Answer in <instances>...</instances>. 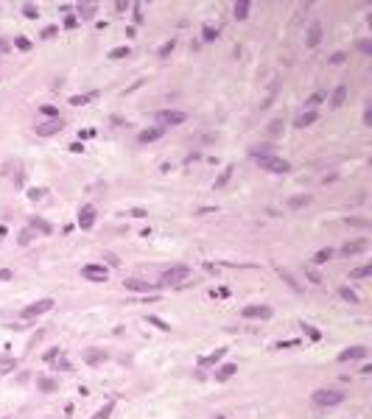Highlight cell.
Segmentation results:
<instances>
[{
  "instance_id": "6da1fadb",
  "label": "cell",
  "mask_w": 372,
  "mask_h": 419,
  "mask_svg": "<svg viewBox=\"0 0 372 419\" xmlns=\"http://www.w3.org/2000/svg\"><path fill=\"white\" fill-rule=\"evenodd\" d=\"M347 394L341 391V388H316V391L311 394L313 405H322V408H333V405H341L344 402Z\"/></svg>"
},
{
  "instance_id": "7a4b0ae2",
  "label": "cell",
  "mask_w": 372,
  "mask_h": 419,
  "mask_svg": "<svg viewBox=\"0 0 372 419\" xmlns=\"http://www.w3.org/2000/svg\"><path fill=\"white\" fill-rule=\"evenodd\" d=\"M191 265H171L160 274V288H168V285H182L188 277H191Z\"/></svg>"
},
{
  "instance_id": "3957f363",
  "label": "cell",
  "mask_w": 372,
  "mask_h": 419,
  "mask_svg": "<svg viewBox=\"0 0 372 419\" xmlns=\"http://www.w3.org/2000/svg\"><path fill=\"white\" fill-rule=\"evenodd\" d=\"M258 165H260L266 173H288V171H291V162H288V160H283V157H274V154L258 157Z\"/></svg>"
},
{
  "instance_id": "277c9868",
  "label": "cell",
  "mask_w": 372,
  "mask_h": 419,
  "mask_svg": "<svg viewBox=\"0 0 372 419\" xmlns=\"http://www.w3.org/2000/svg\"><path fill=\"white\" fill-rule=\"evenodd\" d=\"M188 120V115L179 109H163L157 112V126L160 129H171V126H179V123H185Z\"/></svg>"
},
{
  "instance_id": "5b68a950",
  "label": "cell",
  "mask_w": 372,
  "mask_h": 419,
  "mask_svg": "<svg viewBox=\"0 0 372 419\" xmlns=\"http://www.w3.org/2000/svg\"><path fill=\"white\" fill-rule=\"evenodd\" d=\"M53 305H56V302H53L51 296H45V299H36V302H31L28 308H23V319H36V316H42V313H48Z\"/></svg>"
},
{
  "instance_id": "8992f818",
  "label": "cell",
  "mask_w": 372,
  "mask_h": 419,
  "mask_svg": "<svg viewBox=\"0 0 372 419\" xmlns=\"http://www.w3.org/2000/svg\"><path fill=\"white\" fill-rule=\"evenodd\" d=\"M123 285H126V291H135V293H157L160 291V285H151L146 280H135V277H126Z\"/></svg>"
},
{
  "instance_id": "52a82bcc",
  "label": "cell",
  "mask_w": 372,
  "mask_h": 419,
  "mask_svg": "<svg viewBox=\"0 0 372 419\" xmlns=\"http://www.w3.org/2000/svg\"><path fill=\"white\" fill-rule=\"evenodd\" d=\"M62 126H65L62 118H51V120H45V123H39L34 131H36V137H53L56 131H62Z\"/></svg>"
},
{
  "instance_id": "ba28073f",
  "label": "cell",
  "mask_w": 372,
  "mask_h": 419,
  "mask_svg": "<svg viewBox=\"0 0 372 419\" xmlns=\"http://www.w3.org/2000/svg\"><path fill=\"white\" fill-rule=\"evenodd\" d=\"M367 358V347H361V344H355V347H347V350L338 352V363H350V360H361Z\"/></svg>"
},
{
  "instance_id": "9c48e42d",
  "label": "cell",
  "mask_w": 372,
  "mask_h": 419,
  "mask_svg": "<svg viewBox=\"0 0 372 419\" xmlns=\"http://www.w3.org/2000/svg\"><path fill=\"white\" fill-rule=\"evenodd\" d=\"M271 313H274V310L269 308V305H246V308L241 310L243 319H271Z\"/></svg>"
},
{
  "instance_id": "30bf717a",
  "label": "cell",
  "mask_w": 372,
  "mask_h": 419,
  "mask_svg": "<svg viewBox=\"0 0 372 419\" xmlns=\"http://www.w3.org/2000/svg\"><path fill=\"white\" fill-rule=\"evenodd\" d=\"M93 224H96V207L81 204L78 207V226H81V229H93Z\"/></svg>"
},
{
  "instance_id": "8fae6325",
  "label": "cell",
  "mask_w": 372,
  "mask_h": 419,
  "mask_svg": "<svg viewBox=\"0 0 372 419\" xmlns=\"http://www.w3.org/2000/svg\"><path fill=\"white\" fill-rule=\"evenodd\" d=\"M81 277L93 280V283H106L109 271H106L104 265H84V268H81Z\"/></svg>"
},
{
  "instance_id": "7c38bea8",
  "label": "cell",
  "mask_w": 372,
  "mask_h": 419,
  "mask_svg": "<svg viewBox=\"0 0 372 419\" xmlns=\"http://www.w3.org/2000/svg\"><path fill=\"white\" fill-rule=\"evenodd\" d=\"M322 42V23L319 20H313L311 26H308V36H305V45L308 48H316Z\"/></svg>"
},
{
  "instance_id": "4fadbf2b",
  "label": "cell",
  "mask_w": 372,
  "mask_h": 419,
  "mask_svg": "<svg viewBox=\"0 0 372 419\" xmlns=\"http://www.w3.org/2000/svg\"><path fill=\"white\" fill-rule=\"evenodd\" d=\"M370 249V243L367 240H353V243H344L341 246V255L344 257H353V255H361V252H367Z\"/></svg>"
},
{
  "instance_id": "5bb4252c",
  "label": "cell",
  "mask_w": 372,
  "mask_h": 419,
  "mask_svg": "<svg viewBox=\"0 0 372 419\" xmlns=\"http://www.w3.org/2000/svg\"><path fill=\"white\" fill-rule=\"evenodd\" d=\"M313 123H316V109H313V112H305L303 109L294 118V129H308V126H313Z\"/></svg>"
},
{
  "instance_id": "9a60e30c",
  "label": "cell",
  "mask_w": 372,
  "mask_h": 419,
  "mask_svg": "<svg viewBox=\"0 0 372 419\" xmlns=\"http://www.w3.org/2000/svg\"><path fill=\"white\" fill-rule=\"evenodd\" d=\"M344 101H347V84H338L336 90H333V95H330V109L344 106Z\"/></svg>"
},
{
  "instance_id": "2e32d148",
  "label": "cell",
  "mask_w": 372,
  "mask_h": 419,
  "mask_svg": "<svg viewBox=\"0 0 372 419\" xmlns=\"http://www.w3.org/2000/svg\"><path fill=\"white\" fill-rule=\"evenodd\" d=\"M235 372H238V363H224V366H218L216 369V383H227Z\"/></svg>"
},
{
  "instance_id": "e0dca14e",
  "label": "cell",
  "mask_w": 372,
  "mask_h": 419,
  "mask_svg": "<svg viewBox=\"0 0 372 419\" xmlns=\"http://www.w3.org/2000/svg\"><path fill=\"white\" fill-rule=\"evenodd\" d=\"M163 134H165V129L154 126V129H143V131L137 134V140H140V143H154V140H160Z\"/></svg>"
},
{
  "instance_id": "ac0fdd59",
  "label": "cell",
  "mask_w": 372,
  "mask_h": 419,
  "mask_svg": "<svg viewBox=\"0 0 372 419\" xmlns=\"http://www.w3.org/2000/svg\"><path fill=\"white\" fill-rule=\"evenodd\" d=\"M84 360L90 363V366H98V363H104V360H106V352L96 350V347H90V350L84 352Z\"/></svg>"
},
{
  "instance_id": "d6986e66",
  "label": "cell",
  "mask_w": 372,
  "mask_h": 419,
  "mask_svg": "<svg viewBox=\"0 0 372 419\" xmlns=\"http://www.w3.org/2000/svg\"><path fill=\"white\" fill-rule=\"evenodd\" d=\"M277 274H280V277H283V280H286L288 285H291V291L294 293H303V285L297 283V277L291 271H288V268H283V265H280V268H277Z\"/></svg>"
},
{
  "instance_id": "ffe728a7",
  "label": "cell",
  "mask_w": 372,
  "mask_h": 419,
  "mask_svg": "<svg viewBox=\"0 0 372 419\" xmlns=\"http://www.w3.org/2000/svg\"><path fill=\"white\" fill-rule=\"evenodd\" d=\"M249 9H252V3H249V0H238V3L233 6L235 20H246V17H249Z\"/></svg>"
},
{
  "instance_id": "44dd1931",
  "label": "cell",
  "mask_w": 372,
  "mask_h": 419,
  "mask_svg": "<svg viewBox=\"0 0 372 419\" xmlns=\"http://www.w3.org/2000/svg\"><path fill=\"white\" fill-rule=\"evenodd\" d=\"M28 226H31L34 232H39V235H51V232H53V226H51V224H45L42 218H31Z\"/></svg>"
},
{
  "instance_id": "7402d4cb",
  "label": "cell",
  "mask_w": 372,
  "mask_h": 419,
  "mask_svg": "<svg viewBox=\"0 0 372 419\" xmlns=\"http://www.w3.org/2000/svg\"><path fill=\"white\" fill-rule=\"evenodd\" d=\"M96 11H98V3H81V6H78V17H81V20H93V17H96Z\"/></svg>"
},
{
  "instance_id": "603a6c76",
  "label": "cell",
  "mask_w": 372,
  "mask_h": 419,
  "mask_svg": "<svg viewBox=\"0 0 372 419\" xmlns=\"http://www.w3.org/2000/svg\"><path fill=\"white\" fill-rule=\"evenodd\" d=\"M330 260H333V249H319V252H316V255H313V263L316 265H325V263H330Z\"/></svg>"
},
{
  "instance_id": "cb8c5ba5",
  "label": "cell",
  "mask_w": 372,
  "mask_h": 419,
  "mask_svg": "<svg viewBox=\"0 0 372 419\" xmlns=\"http://www.w3.org/2000/svg\"><path fill=\"white\" fill-rule=\"evenodd\" d=\"M224 355H227V350L221 347V350H216V352H210V355H204L199 363H202V366H210V363H218V360L224 358Z\"/></svg>"
},
{
  "instance_id": "d4e9b609",
  "label": "cell",
  "mask_w": 372,
  "mask_h": 419,
  "mask_svg": "<svg viewBox=\"0 0 372 419\" xmlns=\"http://www.w3.org/2000/svg\"><path fill=\"white\" fill-rule=\"evenodd\" d=\"M112 411H115V400H109L104 408H98L96 414H93V419H109L112 417Z\"/></svg>"
},
{
  "instance_id": "484cf974",
  "label": "cell",
  "mask_w": 372,
  "mask_h": 419,
  "mask_svg": "<svg viewBox=\"0 0 372 419\" xmlns=\"http://www.w3.org/2000/svg\"><path fill=\"white\" fill-rule=\"evenodd\" d=\"M372 274V263H367V265H358V268H353V271H350V277H353V280H364V277H370Z\"/></svg>"
},
{
  "instance_id": "4316f807",
  "label": "cell",
  "mask_w": 372,
  "mask_h": 419,
  "mask_svg": "<svg viewBox=\"0 0 372 419\" xmlns=\"http://www.w3.org/2000/svg\"><path fill=\"white\" fill-rule=\"evenodd\" d=\"M202 39H204V42H216V39H218V28L216 26H204V28H202Z\"/></svg>"
},
{
  "instance_id": "83f0119b",
  "label": "cell",
  "mask_w": 372,
  "mask_h": 419,
  "mask_svg": "<svg viewBox=\"0 0 372 419\" xmlns=\"http://www.w3.org/2000/svg\"><path fill=\"white\" fill-rule=\"evenodd\" d=\"M129 53H132V48H129V45H121V48H112V51H109V59H126V56H129Z\"/></svg>"
},
{
  "instance_id": "f1b7e54d",
  "label": "cell",
  "mask_w": 372,
  "mask_h": 419,
  "mask_svg": "<svg viewBox=\"0 0 372 419\" xmlns=\"http://www.w3.org/2000/svg\"><path fill=\"white\" fill-rule=\"evenodd\" d=\"M36 386H39L42 391H56V380H53V377H36Z\"/></svg>"
},
{
  "instance_id": "f546056e",
  "label": "cell",
  "mask_w": 372,
  "mask_h": 419,
  "mask_svg": "<svg viewBox=\"0 0 372 419\" xmlns=\"http://www.w3.org/2000/svg\"><path fill=\"white\" fill-rule=\"evenodd\" d=\"M338 296H341V299H347L350 305H358V296H355V291H350L347 285H341V288H338Z\"/></svg>"
},
{
  "instance_id": "4dcf8cb0",
  "label": "cell",
  "mask_w": 372,
  "mask_h": 419,
  "mask_svg": "<svg viewBox=\"0 0 372 419\" xmlns=\"http://www.w3.org/2000/svg\"><path fill=\"white\" fill-rule=\"evenodd\" d=\"M322 101H325V95H322V93H313L311 98L305 101V112H313V106H319Z\"/></svg>"
},
{
  "instance_id": "1f68e13d",
  "label": "cell",
  "mask_w": 372,
  "mask_h": 419,
  "mask_svg": "<svg viewBox=\"0 0 372 419\" xmlns=\"http://www.w3.org/2000/svg\"><path fill=\"white\" fill-rule=\"evenodd\" d=\"M53 369H56V372H70L73 366H70V360L65 358V355H59V358L53 360Z\"/></svg>"
},
{
  "instance_id": "d6a6232c",
  "label": "cell",
  "mask_w": 372,
  "mask_h": 419,
  "mask_svg": "<svg viewBox=\"0 0 372 419\" xmlns=\"http://www.w3.org/2000/svg\"><path fill=\"white\" fill-rule=\"evenodd\" d=\"M311 204V196H294L291 201H288V207H294V210H300V207H308Z\"/></svg>"
},
{
  "instance_id": "836d02e7",
  "label": "cell",
  "mask_w": 372,
  "mask_h": 419,
  "mask_svg": "<svg viewBox=\"0 0 372 419\" xmlns=\"http://www.w3.org/2000/svg\"><path fill=\"white\" fill-rule=\"evenodd\" d=\"M230 176H233V165H227L224 171H221V176L216 179V188H224L227 182H230Z\"/></svg>"
},
{
  "instance_id": "e575fe53",
  "label": "cell",
  "mask_w": 372,
  "mask_h": 419,
  "mask_svg": "<svg viewBox=\"0 0 372 419\" xmlns=\"http://www.w3.org/2000/svg\"><path fill=\"white\" fill-rule=\"evenodd\" d=\"M23 14H26L28 20H36L39 17V9H36L34 3H23Z\"/></svg>"
},
{
  "instance_id": "d590c367",
  "label": "cell",
  "mask_w": 372,
  "mask_h": 419,
  "mask_svg": "<svg viewBox=\"0 0 372 419\" xmlns=\"http://www.w3.org/2000/svg\"><path fill=\"white\" fill-rule=\"evenodd\" d=\"M39 112H42L45 118L51 120V118H59V109L56 106H51V103H45V106H39Z\"/></svg>"
},
{
  "instance_id": "8d00e7d4",
  "label": "cell",
  "mask_w": 372,
  "mask_h": 419,
  "mask_svg": "<svg viewBox=\"0 0 372 419\" xmlns=\"http://www.w3.org/2000/svg\"><path fill=\"white\" fill-rule=\"evenodd\" d=\"M31 238H34V229L28 226V229L20 232V240H17V243H20V246H28V243H31Z\"/></svg>"
},
{
  "instance_id": "74e56055",
  "label": "cell",
  "mask_w": 372,
  "mask_h": 419,
  "mask_svg": "<svg viewBox=\"0 0 372 419\" xmlns=\"http://www.w3.org/2000/svg\"><path fill=\"white\" fill-rule=\"evenodd\" d=\"M17 366V360L14 358H6V360H0V375H6V372H11V369Z\"/></svg>"
},
{
  "instance_id": "f35d334b",
  "label": "cell",
  "mask_w": 372,
  "mask_h": 419,
  "mask_svg": "<svg viewBox=\"0 0 372 419\" xmlns=\"http://www.w3.org/2000/svg\"><path fill=\"white\" fill-rule=\"evenodd\" d=\"M280 131H283V120L277 118V120H271V123H269V134H271V137H277Z\"/></svg>"
},
{
  "instance_id": "ab89813d",
  "label": "cell",
  "mask_w": 372,
  "mask_h": 419,
  "mask_svg": "<svg viewBox=\"0 0 372 419\" xmlns=\"http://www.w3.org/2000/svg\"><path fill=\"white\" fill-rule=\"evenodd\" d=\"M148 324H154V327H160V330H165V333H168V330H171V324H168V322H163V319H157V316H148Z\"/></svg>"
},
{
  "instance_id": "60d3db41",
  "label": "cell",
  "mask_w": 372,
  "mask_h": 419,
  "mask_svg": "<svg viewBox=\"0 0 372 419\" xmlns=\"http://www.w3.org/2000/svg\"><path fill=\"white\" fill-rule=\"evenodd\" d=\"M173 48H176V39H168V42H165L163 48H160V56H163V59H165V56H171Z\"/></svg>"
},
{
  "instance_id": "b9f144b4",
  "label": "cell",
  "mask_w": 372,
  "mask_h": 419,
  "mask_svg": "<svg viewBox=\"0 0 372 419\" xmlns=\"http://www.w3.org/2000/svg\"><path fill=\"white\" fill-rule=\"evenodd\" d=\"M249 154L255 157V160H258V157H266V154H271V148H269V146H255V148L249 151Z\"/></svg>"
},
{
  "instance_id": "7bdbcfd3",
  "label": "cell",
  "mask_w": 372,
  "mask_h": 419,
  "mask_svg": "<svg viewBox=\"0 0 372 419\" xmlns=\"http://www.w3.org/2000/svg\"><path fill=\"white\" fill-rule=\"evenodd\" d=\"M14 45H17L20 51H31V39H26V36H17V39H14Z\"/></svg>"
},
{
  "instance_id": "ee69618b",
  "label": "cell",
  "mask_w": 372,
  "mask_h": 419,
  "mask_svg": "<svg viewBox=\"0 0 372 419\" xmlns=\"http://www.w3.org/2000/svg\"><path fill=\"white\" fill-rule=\"evenodd\" d=\"M303 330H305V333H308V335H311L313 341H319V338H322V333H319V330H316V327H311V324H303Z\"/></svg>"
},
{
  "instance_id": "f6af8a7d",
  "label": "cell",
  "mask_w": 372,
  "mask_h": 419,
  "mask_svg": "<svg viewBox=\"0 0 372 419\" xmlns=\"http://www.w3.org/2000/svg\"><path fill=\"white\" fill-rule=\"evenodd\" d=\"M87 101H90V95H73V98H70V103H73V106H84Z\"/></svg>"
},
{
  "instance_id": "bcb514c9",
  "label": "cell",
  "mask_w": 372,
  "mask_h": 419,
  "mask_svg": "<svg viewBox=\"0 0 372 419\" xmlns=\"http://www.w3.org/2000/svg\"><path fill=\"white\" fill-rule=\"evenodd\" d=\"M364 123L372 126V103H364Z\"/></svg>"
},
{
  "instance_id": "7dc6e473",
  "label": "cell",
  "mask_w": 372,
  "mask_h": 419,
  "mask_svg": "<svg viewBox=\"0 0 372 419\" xmlns=\"http://www.w3.org/2000/svg\"><path fill=\"white\" fill-rule=\"evenodd\" d=\"M59 355H65V352H62V350H48V352H45V360H48V363H53Z\"/></svg>"
},
{
  "instance_id": "c3c4849f",
  "label": "cell",
  "mask_w": 372,
  "mask_h": 419,
  "mask_svg": "<svg viewBox=\"0 0 372 419\" xmlns=\"http://www.w3.org/2000/svg\"><path fill=\"white\" fill-rule=\"evenodd\" d=\"M358 51L370 56V53H372V42H370V39H361V42H358Z\"/></svg>"
},
{
  "instance_id": "681fc988",
  "label": "cell",
  "mask_w": 372,
  "mask_h": 419,
  "mask_svg": "<svg viewBox=\"0 0 372 419\" xmlns=\"http://www.w3.org/2000/svg\"><path fill=\"white\" fill-rule=\"evenodd\" d=\"M56 34H59V28H56V26H48V28L42 31V39H51V36H56Z\"/></svg>"
},
{
  "instance_id": "f907efd6",
  "label": "cell",
  "mask_w": 372,
  "mask_h": 419,
  "mask_svg": "<svg viewBox=\"0 0 372 419\" xmlns=\"http://www.w3.org/2000/svg\"><path fill=\"white\" fill-rule=\"evenodd\" d=\"M45 196V190L42 188H34V190H28V198H31V201H36V198H42Z\"/></svg>"
},
{
  "instance_id": "816d5d0a",
  "label": "cell",
  "mask_w": 372,
  "mask_h": 419,
  "mask_svg": "<svg viewBox=\"0 0 372 419\" xmlns=\"http://www.w3.org/2000/svg\"><path fill=\"white\" fill-rule=\"evenodd\" d=\"M0 280H3V283H11V280H14V271H9V268H0Z\"/></svg>"
},
{
  "instance_id": "f5cc1de1",
  "label": "cell",
  "mask_w": 372,
  "mask_h": 419,
  "mask_svg": "<svg viewBox=\"0 0 372 419\" xmlns=\"http://www.w3.org/2000/svg\"><path fill=\"white\" fill-rule=\"evenodd\" d=\"M104 257H106V263H109V265H112V268H118V265H121V260H118V257H115V255H112V252H106V255H104Z\"/></svg>"
},
{
  "instance_id": "db71d44e",
  "label": "cell",
  "mask_w": 372,
  "mask_h": 419,
  "mask_svg": "<svg viewBox=\"0 0 372 419\" xmlns=\"http://www.w3.org/2000/svg\"><path fill=\"white\" fill-rule=\"evenodd\" d=\"M347 224H353V226H370V221H364V218H347Z\"/></svg>"
},
{
  "instance_id": "11a10c76",
  "label": "cell",
  "mask_w": 372,
  "mask_h": 419,
  "mask_svg": "<svg viewBox=\"0 0 372 419\" xmlns=\"http://www.w3.org/2000/svg\"><path fill=\"white\" fill-rule=\"evenodd\" d=\"M344 59H347L344 53H333V56H330V64H341Z\"/></svg>"
},
{
  "instance_id": "9f6ffc18",
  "label": "cell",
  "mask_w": 372,
  "mask_h": 419,
  "mask_svg": "<svg viewBox=\"0 0 372 419\" xmlns=\"http://www.w3.org/2000/svg\"><path fill=\"white\" fill-rule=\"evenodd\" d=\"M9 48H11V42H9V39H0V53H6Z\"/></svg>"
},
{
  "instance_id": "6f0895ef",
  "label": "cell",
  "mask_w": 372,
  "mask_h": 419,
  "mask_svg": "<svg viewBox=\"0 0 372 419\" xmlns=\"http://www.w3.org/2000/svg\"><path fill=\"white\" fill-rule=\"evenodd\" d=\"M65 26H68V28H76L78 20H76V17H68V20H65Z\"/></svg>"
},
{
  "instance_id": "680465c9",
  "label": "cell",
  "mask_w": 372,
  "mask_h": 419,
  "mask_svg": "<svg viewBox=\"0 0 372 419\" xmlns=\"http://www.w3.org/2000/svg\"><path fill=\"white\" fill-rule=\"evenodd\" d=\"M115 9H118V11H126V9H129V3H123V0H118V3H115Z\"/></svg>"
},
{
  "instance_id": "91938a15",
  "label": "cell",
  "mask_w": 372,
  "mask_h": 419,
  "mask_svg": "<svg viewBox=\"0 0 372 419\" xmlns=\"http://www.w3.org/2000/svg\"><path fill=\"white\" fill-rule=\"evenodd\" d=\"M70 151H73V154H81V151H84V146H78V143H73V146H70Z\"/></svg>"
},
{
  "instance_id": "94428289",
  "label": "cell",
  "mask_w": 372,
  "mask_h": 419,
  "mask_svg": "<svg viewBox=\"0 0 372 419\" xmlns=\"http://www.w3.org/2000/svg\"><path fill=\"white\" fill-rule=\"evenodd\" d=\"M216 419H227V417H216Z\"/></svg>"
},
{
  "instance_id": "6125c7cd",
  "label": "cell",
  "mask_w": 372,
  "mask_h": 419,
  "mask_svg": "<svg viewBox=\"0 0 372 419\" xmlns=\"http://www.w3.org/2000/svg\"><path fill=\"white\" fill-rule=\"evenodd\" d=\"M3 419H11V417H3Z\"/></svg>"
}]
</instances>
